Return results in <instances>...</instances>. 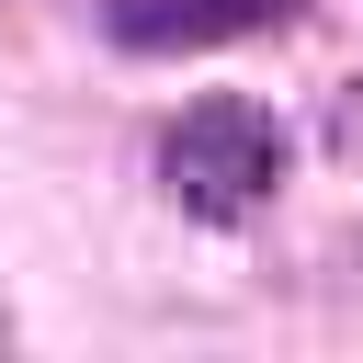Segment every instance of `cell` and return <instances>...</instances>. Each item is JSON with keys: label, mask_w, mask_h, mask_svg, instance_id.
I'll use <instances>...</instances> for the list:
<instances>
[{"label": "cell", "mask_w": 363, "mask_h": 363, "mask_svg": "<svg viewBox=\"0 0 363 363\" xmlns=\"http://www.w3.org/2000/svg\"><path fill=\"white\" fill-rule=\"evenodd\" d=\"M284 170H295V136H284L250 91H204V102L170 113V136H159V193H170L182 216H204V227L261 216V204L284 193Z\"/></svg>", "instance_id": "cell-1"}, {"label": "cell", "mask_w": 363, "mask_h": 363, "mask_svg": "<svg viewBox=\"0 0 363 363\" xmlns=\"http://www.w3.org/2000/svg\"><path fill=\"white\" fill-rule=\"evenodd\" d=\"M306 0H113L125 45H227V34H272Z\"/></svg>", "instance_id": "cell-2"}]
</instances>
